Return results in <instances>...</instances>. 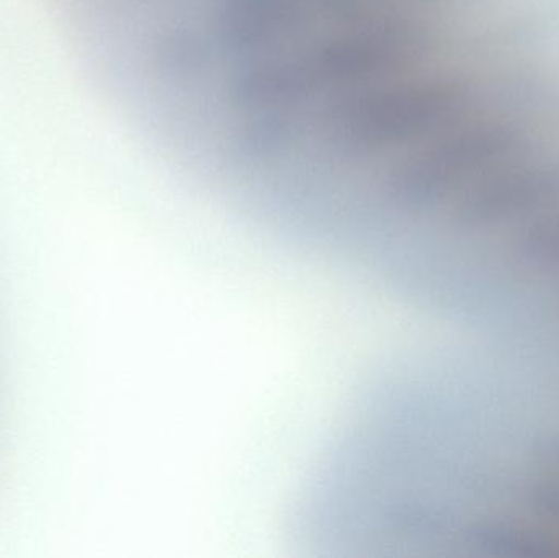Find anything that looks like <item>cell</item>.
Here are the masks:
<instances>
[{"label":"cell","mask_w":559,"mask_h":558,"mask_svg":"<svg viewBox=\"0 0 559 558\" xmlns=\"http://www.w3.org/2000/svg\"><path fill=\"white\" fill-rule=\"evenodd\" d=\"M527 225L515 245L519 256L542 268L559 269V212Z\"/></svg>","instance_id":"2"},{"label":"cell","mask_w":559,"mask_h":558,"mask_svg":"<svg viewBox=\"0 0 559 558\" xmlns=\"http://www.w3.org/2000/svg\"><path fill=\"white\" fill-rule=\"evenodd\" d=\"M559 212V159L515 157L473 183L447 210L459 229L499 228L531 223Z\"/></svg>","instance_id":"1"}]
</instances>
